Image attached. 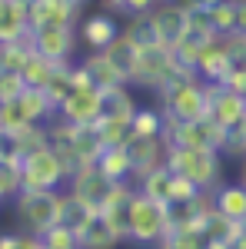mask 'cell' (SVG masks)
<instances>
[{"mask_svg":"<svg viewBox=\"0 0 246 249\" xmlns=\"http://www.w3.org/2000/svg\"><path fill=\"white\" fill-rule=\"evenodd\" d=\"M167 166L180 176L193 179L200 190H216L223 179V153L220 150H187V146H170L167 150Z\"/></svg>","mask_w":246,"mask_h":249,"instance_id":"cell-4","label":"cell"},{"mask_svg":"<svg viewBox=\"0 0 246 249\" xmlns=\"http://www.w3.org/2000/svg\"><path fill=\"white\" fill-rule=\"evenodd\" d=\"M229 70H233V57H229L227 40L223 37L203 40V50H200V60H196V77L209 80V83H223Z\"/></svg>","mask_w":246,"mask_h":249,"instance_id":"cell-11","label":"cell"},{"mask_svg":"<svg viewBox=\"0 0 246 249\" xmlns=\"http://www.w3.org/2000/svg\"><path fill=\"white\" fill-rule=\"evenodd\" d=\"M43 243H47V249H80V236L70 223H57L54 230L43 232Z\"/></svg>","mask_w":246,"mask_h":249,"instance_id":"cell-25","label":"cell"},{"mask_svg":"<svg viewBox=\"0 0 246 249\" xmlns=\"http://www.w3.org/2000/svg\"><path fill=\"white\" fill-rule=\"evenodd\" d=\"M183 10H209V7H216L220 0H176Z\"/></svg>","mask_w":246,"mask_h":249,"instance_id":"cell-30","label":"cell"},{"mask_svg":"<svg viewBox=\"0 0 246 249\" xmlns=\"http://www.w3.org/2000/svg\"><path fill=\"white\" fill-rule=\"evenodd\" d=\"M170 236V206L156 203L136 190L130 203V219H127V239L133 246H160Z\"/></svg>","mask_w":246,"mask_h":249,"instance_id":"cell-2","label":"cell"},{"mask_svg":"<svg viewBox=\"0 0 246 249\" xmlns=\"http://www.w3.org/2000/svg\"><path fill=\"white\" fill-rule=\"evenodd\" d=\"M20 183H23V193L60 190V183H70V166L54 146H47L20 163Z\"/></svg>","mask_w":246,"mask_h":249,"instance_id":"cell-5","label":"cell"},{"mask_svg":"<svg viewBox=\"0 0 246 249\" xmlns=\"http://www.w3.org/2000/svg\"><path fill=\"white\" fill-rule=\"evenodd\" d=\"M209 120L220 123L223 130H233L246 120V96L229 90L223 83L213 87V103H209Z\"/></svg>","mask_w":246,"mask_h":249,"instance_id":"cell-12","label":"cell"},{"mask_svg":"<svg viewBox=\"0 0 246 249\" xmlns=\"http://www.w3.org/2000/svg\"><path fill=\"white\" fill-rule=\"evenodd\" d=\"M3 203H7V199H3V193H0V206H3Z\"/></svg>","mask_w":246,"mask_h":249,"instance_id":"cell-34","label":"cell"},{"mask_svg":"<svg viewBox=\"0 0 246 249\" xmlns=\"http://www.w3.org/2000/svg\"><path fill=\"white\" fill-rule=\"evenodd\" d=\"M54 73H57V63H50L40 53H34V57L27 60V67L20 70V77L27 80V87H37V90H47V83L54 80Z\"/></svg>","mask_w":246,"mask_h":249,"instance_id":"cell-22","label":"cell"},{"mask_svg":"<svg viewBox=\"0 0 246 249\" xmlns=\"http://www.w3.org/2000/svg\"><path fill=\"white\" fill-rule=\"evenodd\" d=\"M156 249H207L203 232H170Z\"/></svg>","mask_w":246,"mask_h":249,"instance_id":"cell-28","label":"cell"},{"mask_svg":"<svg viewBox=\"0 0 246 249\" xmlns=\"http://www.w3.org/2000/svg\"><path fill=\"white\" fill-rule=\"evenodd\" d=\"M213 87L209 80H200L196 73H183V77L170 80L163 90H156L163 100V113L180 120V123H193L209 116V103H213Z\"/></svg>","mask_w":246,"mask_h":249,"instance_id":"cell-1","label":"cell"},{"mask_svg":"<svg viewBox=\"0 0 246 249\" xmlns=\"http://www.w3.org/2000/svg\"><path fill=\"white\" fill-rule=\"evenodd\" d=\"M156 3H160V0H127L123 14H127V17H147Z\"/></svg>","mask_w":246,"mask_h":249,"instance_id":"cell-29","label":"cell"},{"mask_svg":"<svg viewBox=\"0 0 246 249\" xmlns=\"http://www.w3.org/2000/svg\"><path fill=\"white\" fill-rule=\"evenodd\" d=\"M107 190H110V179L96 170V163L80 166V170H74V176H70V193L80 196V199H87V203H94L96 210H100V203H103Z\"/></svg>","mask_w":246,"mask_h":249,"instance_id":"cell-14","label":"cell"},{"mask_svg":"<svg viewBox=\"0 0 246 249\" xmlns=\"http://www.w3.org/2000/svg\"><path fill=\"white\" fill-rule=\"evenodd\" d=\"M213 206L220 216L233 223H246V186L243 183H220L213 190Z\"/></svg>","mask_w":246,"mask_h":249,"instance_id":"cell-16","label":"cell"},{"mask_svg":"<svg viewBox=\"0 0 246 249\" xmlns=\"http://www.w3.org/2000/svg\"><path fill=\"white\" fill-rule=\"evenodd\" d=\"M103 110H107V90H100V87H76L74 93L63 100L57 116L70 120L76 126H94L103 116Z\"/></svg>","mask_w":246,"mask_h":249,"instance_id":"cell-7","label":"cell"},{"mask_svg":"<svg viewBox=\"0 0 246 249\" xmlns=\"http://www.w3.org/2000/svg\"><path fill=\"white\" fill-rule=\"evenodd\" d=\"M103 10H110V14H123V7H127V0H96Z\"/></svg>","mask_w":246,"mask_h":249,"instance_id":"cell-31","label":"cell"},{"mask_svg":"<svg viewBox=\"0 0 246 249\" xmlns=\"http://www.w3.org/2000/svg\"><path fill=\"white\" fill-rule=\"evenodd\" d=\"M236 10H240V3H236V0H220L216 7H209V20H213L216 37L236 34Z\"/></svg>","mask_w":246,"mask_h":249,"instance_id":"cell-23","label":"cell"},{"mask_svg":"<svg viewBox=\"0 0 246 249\" xmlns=\"http://www.w3.org/2000/svg\"><path fill=\"white\" fill-rule=\"evenodd\" d=\"M163 110H153V107H140L133 113V140H156L163 136Z\"/></svg>","mask_w":246,"mask_h":249,"instance_id":"cell-21","label":"cell"},{"mask_svg":"<svg viewBox=\"0 0 246 249\" xmlns=\"http://www.w3.org/2000/svg\"><path fill=\"white\" fill-rule=\"evenodd\" d=\"M76 3H87V0H76Z\"/></svg>","mask_w":246,"mask_h":249,"instance_id":"cell-35","label":"cell"},{"mask_svg":"<svg viewBox=\"0 0 246 249\" xmlns=\"http://www.w3.org/2000/svg\"><path fill=\"white\" fill-rule=\"evenodd\" d=\"M207 249H233V243H227V239H207Z\"/></svg>","mask_w":246,"mask_h":249,"instance_id":"cell-32","label":"cell"},{"mask_svg":"<svg viewBox=\"0 0 246 249\" xmlns=\"http://www.w3.org/2000/svg\"><path fill=\"white\" fill-rule=\"evenodd\" d=\"M96 170L103 173L110 183H133L130 146H103V153L96 160Z\"/></svg>","mask_w":246,"mask_h":249,"instance_id":"cell-17","label":"cell"},{"mask_svg":"<svg viewBox=\"0 0 246 249\" xmlns=\"http://www.w3.org/2000/svg\"><path fill=\"white\" fill-rule=\"evenodd\" d=\"M23 90H27V80L20 77L17 70H0V103L20 100Z\"/></svg>","mask_w":246,"mask_h":249,"instance_id":"cell-27","label":"cell"},{"mask_svg":"<svg viewBox=\"0 0 246 249\" xmlns=\"http://www.w3.org/2000/svg\"><path fill=\"white\" fill-rule=\"evenodd\" d=\"M76 27H40V30H30V43H34V53L47 57L57 67H70L76 53Z\"/></svg>","mask_w":246,"mask_h":249,"instance_id":"cell-6","label":"cell"},{"mask_svg":"<svg viewBox=\"0 0 246 249\" xmlns=\"http://www.w3.org/2000/svg\"><path fill=\"white\" fill-rule=\"evenodd\" d=\"M76 34H80V40H83L87 50L100 53V50H107V47L123 34V27H120L116 14H110V10H96V14H87V17L80 20Z\"/></svg>","mask_w":246,"mask_h":249,"instance_id":"cell-9","label":"cell"},{"mask_svg":"<svg viewBox=\"0 0 246 249\" xmlns=\"http://www.w3.org/2000/svg\"><path fill=\"white\" fill-rule=\"evenodd\" d=\"M63 199H67V190L20 193L14 199L20 230L34 232V236H43L47 230H54L57 223H63Z\"/></svg>","mask_w":246,"mask_h":249,"instance_id":"cell-3","label":"cell"},{"mask_svg":"<svg viewBox=\"0 0 246 249\" xmlns=\"http://www.w3.org/2000/svg\"><path fill=\"white\" fill-rule=\"evenodd\" d=\"M240 183L246 186V156H243V170H240Z\"/></svg>","mask_w":246,"mask_h":249,"instance_id":"cell-33","label":"cell"},{"mask_svg":"<svg viewBox=\"0 0 246 249\" xmlns=\"http://www.w3.org/2000/svg\"><path fill=\"white\" fill-rule=\"evenodd\" d=\"M80 63H83V70L90 73V80H94L100 90H116V87L127 83V77L114 67V60L107 57V53H94V50H90Z\"/></svg>","mask_w":246,"mask_h":249,"instance_id":"cell-19","label":"cell"},{"mask_svg":"<svg viewBox=\"0 0 246 249\" xmlns=\"http://www.w3.org/2000/svg\"><path fill=\"white\" fill-rule=\"evenodd\" d=\"M100 53H107V57L114 60V67L127 77V83H130V77H133V70H136V63H140V53H143V47L136 43V40L123 30L120 37L107 47V50H100Z\"/></svg>","mask_w":246,"mask_h":249,"instance_id":"cell-18","label":"cell"},{"mask_svg":"<svg viewBox=\"0 0 246 249\" xmlns=\"http://www.w3.org/2000/svg\"><path fill=\"white\" fill-rule=\"evenodd\" d=\"M96 136H100V143L103 146H130L133 140V120H127V116H100L94 123Z\"/></svg>","mask_w":246,"mask_h":249,"instance_id":"cell-20","label":"cell"},{"mask_svg":"<svg viewBox=\"0 0 246 249\" xmlns=\"http://www.w3.org/2000/svg\"><path fill=\"white\" fill-rule=\"evenodd\" d=\"M0 249H47L43 236H34V232H0Z\"/></svg>","mask_w":246,"mask_h":249,"instance_id":"cell-26","label":"cell"},{"mask_svg":"<svg viewBox=\"0 0 246 249\" xmlns=\"http://www.w3.org/2000/svg\"><path fill=\"white\" fill-rule=\"evenodd\" d=\"M147 20H150L153 37L160 40V43H176V40L187 34V10L176 0H160L150 14H147Z\"/></svg>","mask_w":246,"mask_h":249,"instance_id":"cell-10","label":"cell"},{"mask_svg":"<svg viewBox=\"0 0 246 249\" xmlns=\"http://www.w3.org/2000/svg\"><path fill=\"white\" fill-rule=\"evenodd\" d=\"M83 3L76 0H30V30L40 27H80Z\"/></svg>","mask_w":246,"mask_h":249,"instance_id":"cell-8","label":"cell"},{"mask_svg":"<svg viewBox=\"0 0 246 249\" xmlns=\"http://www.w3.org/2000/svg\"><path fill=\"white\" fill-rule=\"evenodd\" d=\"M167 140H130V160H133V183H140L143 176H150L153 170L167 166Z\"/></svg>","mask_w":246,"mask_h":249,"instance_id":"cell-13","label":"cell"},{"mask_svg":"<svg viewBox=\"0 0 246 249\" xmlns=\"http://www.w3.org/2000/svg\"><path fill=\"white\" fill-rule=\"evenodd\" d=\"M200 193H207V190H200L193 179H187V176H180V173H173V179H170V206H189L193 199H200Z\"/></svg>","mask_w":246,"mask_h":249,"instance_id":"cell-24","label":"cell"},{"mask_svg":"<svg viewBox=\"0 0 246 249\" xmlns=\"http://www.w3.org/2000/svg\"><path fill=\"white\" fill-rule=\"evenodd\" d=\"M76 236H80V249H120V243L127 239V236L116 232L100 213H96L83 230H76Z\"/></svg>","mask_w":246,"mask_h":249,"instance_id":"cell-15","label":"cell"}]
</instances>
